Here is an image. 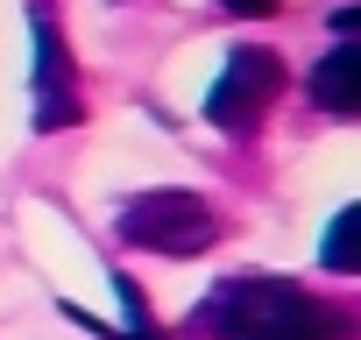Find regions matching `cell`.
<instances>
[{
	"mask_svg": "<svg viewBox=\"0 0 361 340\" xmlns=\"http://www.w3.org/2000/svg\"><path fill=\"white\" fill-rule=\"evenodd\" d=\"M206 333L227 340H354V319L326 298H312L290 277H234L213 291V305H199Z\"/></svg>",
	"mask_w": 361,
	"mask_h": 340,
	"instance_id": "cell-1",
	"label": "cell"
},
{
	"mask_svg": "<svg viewBox=\"0 0 361 340\" xmlns=\"http://www.w3.org/2000/svg\"><path fill=\"white\" fill-rule=\"evenodd\" d=\"M114 234L128 248H149V255H206L220 241V213L199 192H135L121 206Z\"/></svg>",
	"mask_w": 361,
	"mask_h": 340,
	"instance_id": "cell-2",
	"label": "cell"
},
{
	"mask_svg": "<svg viewBox=\"0 0 361 340\" xmlns=\"http://www.w3.org/2000/svg\"><path fill=\"white\" fill-rule=\"evenodd\" d=\"M276 99H283V64H276L269 50H234L227 71H220L213 92H206V121L227 128V135H255Z\"/></svg>",
	"mask_w": 361,
	"mask_h": 340,
	"instance_id": "cell-3",
	"label": "cell"
},
{
	"mask_svg": "<svg viewBox=\"0 0 361 340\" xmlns=\"http://www.w3.org/2000/svg\"><path fill=\"white\" fill-rule=\"evenodd\" d=\"M29 29H36V128L57 135L85 114L78 99V71H71V50H64V29L50 8H29Z\"/></svg>",
	"mask_w": 361,
	"mask_h": 340,
	"instance_id": "cell-4",
	"label": "cell"
},
{
	"mask_svg": "<svg viewBox=\"0 0 361 340\" xmlns=\"http://www.w3.org/2000/svg\"><path fill=\"white\" fill-rule=\"evenodd\" d=\"M312 99L326 107V114H361V43H340L319 71H312Z\"/></svg>",
	"mask_w": 361,
	"mask_h": 340,
	"instance_id": "cell-5",
	"label": "cell"
},
{
	"mask_svg": "<svg viewBox=\"0 0 361 340\" xmlns=\"http://www.w3.org/2000/svg\"><path fill=\"white\" fill-rule=\"evenodd\" d=\"M326 269H333V277H354V269H361V206L333 213V234H326Z\"/></svg>",
	"mask_w": 361,
	"mask_h": 340,
	"instance_id": "cell-6",
	"label": "cell"
},
{
	"mask_svg": "<svg viewBox=\"0 0 361 340\" xmlns=\"http://www.w3.org/2000/svg\"><path fill=\"white\" fill-rule=\"evenodd\" d=\"M220 8H227V15H248V22H262V15H276V8H283V0H220Z\"/></svg>",
	"mask_w": 361,
	"mask_h": 340,
	"instance_id": "cell-7",
	"label": "cell"
}]
</instances>
